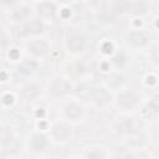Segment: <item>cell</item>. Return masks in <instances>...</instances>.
<instances>
[{
    "mask_svg": "<svg viewBox=\"0 0 159 159\" xmlns=\"http://www.w3.org/2000/svg\"><path fill=\"white\" fill-rule=\"evenodd\" d=\"M158 108H159V106H158L157 101H152V102H149V104L144 109V114L147 117H149L150 119L152 118H155L157 114H158Z\"/></svg>",
    "mask_w": 159,
    "mask_h": 159,
    "instance_id": "obj_14",
    "label": "cell"
},
{
    "mask_svg": "<svg viewBox=\"0 0 159 159\" xmlns=\"http://www.w3.org/2000/svg\"><path fill=\"white\" fill-rule=\"evenodd\" d=\"M84 43H86V41H84V39H83L82 36H80V35H73V36H71V37L68 39V41H67V47H68V50L72 51V52H78V51H82V50H83Z\"/></svg>",
    "mask_w": 159,
    "mask_h": 159,
    "instance_id": "obj_2",
    "label": "cell"
},
{
    "mask_svg": "<svg viewBox=\"0 0 159 159\" xmlns=\"http://www.w3.org/2000/svg\"><path fill=\"white\" fill-rule=\"evenodd\" d=\"M29 144H30V148H31L34 152H41V150H43L45 147H46V138H45L43 135H41V134H35V135L30 139Z\"/></svg>",
    "mask_w": 159,
    "mask_h": 159,
    "instance_id": "obj_4",
    "label": "cell"
},
{
    "mask_svg": "<svg viewBox=\"0 0 159 159\" xmlns=\"http://www.w3.org/2000/svg\"><path fill=\"white\" fill-rule=\"evenodd\" d=\"M70 134H71V130H70V128H68L66 124H57V125H55V128H53V135H55V138L58 139V140H65V139H67V138L70 137Z\"/></svg>",
    "mask_w": 159,
    "mask_h": 159,
    "instance_id": "obj_7",
    "label": "cell"
},
{
    "mask_svg": "<svg viewBox=\"0 0 159 159\" xmlns=\"http://www.w3.org/2000/svg\"><path fill=\"white\" fill-rule=\"evenodd\" d=\"M128 41L134 46H144L148 42V39L142 32H132L128 36Z\"/></svg>",
    "mask_w": 159,
    "mask_h": 159,
    "instance_id": "obj_8",
    "label": "cell"
},
{
    "mask_svg": "<svg viewBox=\"0 0 159 159\" xmlns=\"http://www.w3.org/2000/svg\"><path fill=\"white\" fill-rule=\"evenodd\" d=\"M43 26L42 24L39 21V20H32L30 22H27L22 30H24V34H27V35H35V34H40L42 31Z\"/></svg>",
    "mask_w": 159,
    "mask_h": 159,
    "instance_id": "obj_5",
    "label": "cell"
},
{
    "mask_svg": "<svg viewBox=\"0 0 159 159\" xmlns=\"http://www.w3.org/2000/svg\"><path fill=\"white\" fill-rule=\"evenodd\" d=\"M147 9H148L147 2H144L142 0L135 1L133 4H129V7H128V10L130 12H133V14H144L147 11Z\"/></svg>",
    "mask_w": 159,
    "mask_h": 159,
    "instance_id": "obj_12",
    "label": "cell"
},
{
    "mask_svg": "<svg viewBox=\"0 0 159 159\" xmlns=\"http://www.w3.org/2000/svg\"><path fill=\"white\" fill-rule=\"evenodd\" d=\"M39 14L43 17H52L55 15V6L50 2H45L39 5Z\"/></svg>",
    "mask_w": 159,
    "mask_h": 159,
    "instance_id": "obj_11",
    "label": "cell"
},
{
    "mask_svg": "<svg viewBox=\"0 0 159 159\" xmlns=\"http://www.w3.org/2000/svg\"><path fill=\"white\" fill-rule=\"evenodd\" d=\"M119 127L122 128L120 130H124V132H129L132 129V125H130V120H124L119 124Z\"/></svg>",
    "mask_w": 159,
    "mask_h": 159,
    "instance_id": "obj_18",
    "label": "cell"
},
{
    "mask_svg": "<svg viewBox=\"0 0 159 159\" xmlns=\"http://www.w3.org/2000/svg\"><path fill=\"white\" fill-rule=\"evenodd\" d=\"M35 67H36V65H35V63L25 62V63H22V65L20 66L19 71H20V72H25V73H29V72H31V71H32Z\"/></svg>",
    "mask_w": 159,
    "mask_h": 159,
    "instance_id": "obj_17",
    "label": "cell"
},
{
    "mask_svg": "<svg viewBox=\"0 0 159 159\" xmlns=\"http://www.w3.org/2000/svg\"><path fill=\"white\" fill-rule=\"evenodd\" d=\"M137 98L133 93H123L118 97V106L123 109H130L135 106Z\"/></svg>",
    "mask_w": 159,
    "mask_h": 159,
    "instance_id": "obj_3",
    "label": "cell"
},
{
    "mask_svg": "<svg viewBox=\"0 0 159 159\" xmlns=\"http://www.w3.org/2000/svg\"><path fill=\"white\" fill-rule=\"evenodd\" d=\"M37 92L39 91H37V88L35 86H27V87H25L22 89V94L26 96L27 98H34L37 94Z\"/></svg>",
    "mask_w": 159,
    "mask_h": 159,
    "instance_id": "obj_16",
    "label": "cell"
},
{
    "mask_svg": "<svg viewBox=\"0 0 159 159\" xmlns=\"http://www.w3.org/2000/svg\"><path fill=\"white\" fill-rule=\"evenodd\" d=\"M70 88H71L70 83H68L66 80H63V78H57V80H55V81L51 83V86H50L51 93H53V94H56V96L67 93V92L70 91Z\"/></svg>",
    "mask_w": 159,
    "mask_h": 159,
    "instance_id": "obj_1",
    "label": "cell"
},
{
    "mask_svg": "<svg viewBox=\"0 0 159 159\" xmlns=\"http://www.w3.org/2000/svg\"><path fill=\"white\" fill-rule=\"evenodd\" d=\"M128 7H129L128 0H116V2H114V9H116L117 11H119V12L127 11Z\"/></svg>",
    "mask_w": 159,
    "mask_h": 159,
    "instance_id": "obj_15",
    "label": "cell"
},
{
    "mask_svg": "<svg viewBox=\"0 0 159 159\" xmlns=\"http://www.w3.org/2000/svg\"><path fill=\"white\" fill-rule=\"evenodd\" d=\"M29 50H30L31 53L39 56V55H43V53L46 52L47 46H46V43L42 42V41H35V42H31V43L29 45Z\"/></svg>",
    "mask_w": 159,
    "mask_h": 159,
    "instance_id": "obj_10",
    "label": "cell"
},
{
    "mask_svg": "<svg viewBox=\"0 0 159 159\" xmlns=\"http://www.w3.org/2000/svg\"><path fill=\"white\" fill-rule=\"evenodd\" d=\"M62 1H70V0H62Z\"/></svg>",
    "mask_w": 159,
    "mask_h": 159,
    "instance_id": "obj_19",
    "label": "cell"
},
{
    "mask_svg": "<svg viewBox=\"0 0 159 159\" xmlns=\"http://www.w3.org/2000/svg\"><path fill=\"white\" fill-rule=\"evenodd\" d=\"M65 113H66V116H67L68 118H71V119H77V118H80V117L82 116V108H81V106H78V104H76V103H71V104H68V106L66 107Z\"/></svg>",
    "mask_w": 159,
    "mask_h": 159,
    "instance_id": "obj_9",
    "label": "cell"
},
{
    "mask_svg": "<svg viewBox=\"0 0 159 159\" xmlns=\"http://www.w3.org/2000/svg\"><path fill=\"white\" fill-rule=\"evenodd\" d=\"M30 15V9L24 6V7H20V9H16L12 14V19L16 20V21H22L25 19H27V16Z\"/></svg>",
    "mask_w": 159,
    "mask_h": 159,
    "instance_id": "obj_13",
    "label": "cell"
},
{
    "mask_svg": "<svg viewBox=\"0 0 159 159\" xmlns=\"http://www.w3.org/2000/svg\"><path fill=\"white\" fill-rule=\"evenodd\" d=\"M91 97L97 104H104L111 101V96L104 89H93L91 92Z\"/></svg>",
    "mask_w": 159,
    "mask_h": 159,
    "instance_id": "obj_6",
    "label": "cell"
}]
</instances>
